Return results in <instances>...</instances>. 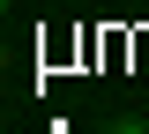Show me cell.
<instances>
[{"label":"cell","instance_id":"6da1fadb","mask_svg":"<svg viewBox=\"0 0 149 134\" xmlns=\"http://www.w3.org/2000/svg\"><path fill=\"white\" fill-rule=\"evenodd\" d=\"M104 134H149V119H142V112H112V119H104Z\"/></svg>","mask_w":149,"mask_h":134}]
</instances>
